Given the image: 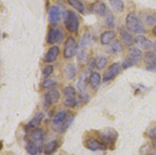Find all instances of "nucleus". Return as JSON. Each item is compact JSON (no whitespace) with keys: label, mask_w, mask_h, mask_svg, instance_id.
Wrapping results in <instances>:
<instances>
[{"label":"nucleus","mask_w":156,"mask_h":155,"mask_svg":"<svg viewBox=\"0 0 156 155\" xmlns=\"http://www.w3.org/2000/svg\"><path fill=\"white\" fill-rule=\"evenodd\" d=\"M126 26L129 31L134 33H142L145 32L141 21L134 13H129L126 18Z\"/></svg>","instance_id":"1"},{"label":"nucleus","mask_w":156,"mask_h":155,"mask_svg":"<svg viewBox=\"0 0 156 155\" xmlns=\"http://www.w3.org/2000/svg\"><path fill=\"white\" fill-rule=\"evenodd\" d=\"M98 136L107 146H114L118 137V132L112 128H105L98 131Z\"/></svg>","instance_id":"2"},{"label":"nucleus","mask_w":156,"mask_h":155,"mask_svg":"<svg viewBox=\"0 0 156 155\" xmlns=\"http://www.w3.org/2000/svg\"><path fill=\"white\" fill-rule=\"evenodd\" d=\"M142 58V52L139 48H131L128 51V56L122 62V68L128 69L129 67L139 63Z\"/></svg>","instance_id":"3"},{"label":"nucleus","mask_w":156,"mask_h":155,"mask_svg":"<svg viewBox=\"0 0 156 155\" xmlns=\"http://www.w3.org/2000/svg\"><path fill=\"white\" fill-rule=\"evenodd\" d=\"M65 24L69 31L72 33L77 32L79 28V19L77 16L73 11H67L65 15Z\"/></svg>","instance_id":"4"},{"label":"nucleus","mask_w":156,"mask_h":155,"mask_svg":"<svg viewBox=\"0 0 156 155\" xmlns=\"http://www.w3.org/2000/svg\"><path fill=\"white\" fill-rule=\"evenodd\" d=\"M76 41L73 37H69L66 39L65 44H64V51L63 55L65 58H71L76 53Z\"/></svg>","instance_id":"5"},{"label":"nucleus","mask_w":156,"mask_h":155,"mask_svg":"<svg viewBox=\"0 0 156 155\" xmlns=\"http://www.w3.org/2000/svg\"><path fill=\"white\" fill-rule=\"evenodd\" d=\"M85 146L88 150H92V151H97V150H105L107 149V145L102 141H100L98 139L90 138L86 140Z\"/></svg>","instance_id":"6"},{"label":"nucleus","mask_w":156,"mask_h":155,"mask_svg":"<svg viewBox=\"0 0 156 155\" xmlns=\"http://www.w3.org/2000/svg\"><path fill=\"white\" fill-rule=\"evenodd\" d=\"M120 72V65L119 63H113L108 67L106 72L104 74V81H109L111 79H114Z\"/></svg>","instance_id":"7"},{"label":"nucleus","mask_w":156,"mask_h":155,"mask_svg":"<svg viewBox=\"0 0 156 155\" xmlns=\"http://www.w3.org/2000/svg\"><path fill=\"white\" fill-rule=\"evenodd\" d=\"M63 38V35L60 30L58 29H50L48 33L47 41L50 44H54L55 43L60 42L61 40Z\"/></svg>","instance_id":"8"},{"label":"nucleus","mask_w":156,"mask_h":155,"mask_svg":"<svg viewBox=\"0 0 156 155\" xmlns=\"http://www.w3.org/2000/svg\"><path fill=\"white\" fill-rule=\"evenodd\" d=\"M61 17V12L57 5H51L48 12V18L52 24H56Z\"/></svg>","instance_id":"9"},{"label":"nucleus","mask_w":156,"mask_h":155,"mask_svg":"<svg viewBox=\"0 0 156 155\" xmlns=\"http://www.w3.org/2000/svg\"><path fill=\"white\" fill-rule=\"evenodd\" d=\"M31 140H33L34 143L38 146V149L40 152L42 150V140H43V132L40 129H35L31 132Z\"/></svg>","instance_id":"10"},{"label":"nucleus","mask_w":156,"mask_h":155,"mask_svg":"<svg viewBox=\"0 0 156 155\" xmlns=\"http://www.w3.org/2000/svg\"><path fill=\"white\" fill-rule=\"evenodd\" d=\"M134 42L137 45V47L143 48V49H148L152 46L151 41L143 35L136 36L135 37Z\"/></svg>","instance_id":"11"},{"label":"nucleus","mask_w":156,"mask_h":155,"mask_svg":"<svg viewBox=\"0 0 156 155\" xmlns=\"http://www.w3.org/2000/svg\"><path fill=\"white\" fill-rule=\"evenodd\" d=\"M91 9L96 14L99 16H105L107 12V6L105 3L101 1H97L94 2L91 5Z\"/></svg>","instance_id":"12"},{"label":"nucleus","mask_w":156,"mask_h":155,"mask_svg":"<svg viewBox=\"0 0 156 155\" xmlns=\"http://www.w3.org/2000/svg\"><path fill=\"white\" fill-rule=\"evenodd\" d=\"M59 53V48L57 46H53L51 47L47 52L46 55L44 57V62H54L56 59L57 56L58 55Z\"/></svg>","instance_id":"13"},{"label":"nucleus","mask_w":156,"mask_h":155,"mask_svg":"<svg viewBox=\"0 0 156 155\" xmlns=\"http://www.w3.org/2000/svg\"><path fill=\"white\" fill-rule=\"evenodd\" d=\"M66 116L67 115H66V112L65 111H61L56 113V114H55L53 118V125H52L53 129H55V128H57V127H58L60 125H62L64 121L67 118Z\"/></svg>","instance_id":"14"},{"label":"nucleus","mask_w":156,"mask_h":155,"mask_svg":"<svg viewBox=\"0 0 156 155\" xmlns=\"http://www.w3.org/2000/svg\"><path fill=\"white\" fill-rule=\"evenodd\" d=\"M90 41H91V37H90V33L88 31H85V33H83L82 38L79 41V44H78L77 46L78 51H83L90 44Z\"/></svg>","instance_id":"15"},{"label":"nucleus","mask_w":156,"mask_h":155,"mask_svg":"<svg viewBox=\"0 0 156 155\" xmlns=\"http://www.w3.org/2000/svg\"><path fill=\"white\" fill-rule=\"evenodd\" d=\"M115 37V33L114 30H106L101 34V42L102 44H108L113 41Z\"/></svg>","instance_id":"16"},{"label":"nucleus","mask_w":156,"mask_h":155,"mask_svg":"<svg viewBox=\"0 0 156 155\" xmlns=\"http://www.w3.org/2000/svg\"><path fill=\"white\" fill-rule=\"evenodd\" d=\"M120 36L122 40L123 41L124 44L127 46H132L134 43V41H133V38L132 37V35L126 29L122 28L120 30Z\"/></svg>","instance_id":"17"},{"label":"nucleus","mask_w":156,"mask_h":155,"mask_svg":"<svg viewBox=\"0 0 156 155\" xmlns=\"http://www.w3.org/2000/svg\"><path fill=\"white\" fill-rule=\"evenodd\" d=\"M73 119H74V116H73V114H70L69 117H67V118H66V119L64 121L63 123H62V125H60L58 127L55 128L54 130L57 131V132H66V131L69 128V126L71 125V124L73 123Z\"/></svg>","instance_id":"18"},{"label":"nucleus","mask_w":156,"mask_h":155,"mask_svg":"<svg viewBox=\"0 0 156 155\" xmlns=\"http://www.w3.org/2000/svg\"><path fill=\"white\" fill-rule=\"evenodd\" d=\"M86 83H87V75L86 73H83L80 77L77 83V87L81 93L83 97L87 98V94H86Z\"/></svg>","instance_id":"19"},{"label":"nucleus","mask_w":156,"mask_h":155,"mask_svg":"<svg viewBox=\"0 0 156 155\" xmlns=\"http://www.w3.org/2000/svg\"><path fill=\"white\" fill-rule=\"evenodd\" d=\"M101 82V75L98 72H94L89 76V83L92 88L95 89L99 86Z\"/></svg>","instance_id":"20"},{"label":"nucleus","mask_w":156,"mask_h":155,"mask_svg":"<svg viewBox=\"0 0 156 155\" xmlns=\"http://www.w3.org/2000/svg\"><path fill=\"white\" fill-rule=\"evenodd\" d=\"M26 150L30 155H36L37 153H40L38 146H37L34 141L31 139H28L26 144Z\"/></svg>","instance_id":"21"},{"label":"nucleus","mask_w":156,"mask_h":155,"mask_svg":"<svg viewBox=\"0 0 156 155\" xmlns=\"http://www.w3.org/2000/svg\"><path fill=\"white\" fill-rule=\"evenodd\" d=\"M58 148V142L56 140L50 141L49 143L45 144L44 146V153L46 155H51L57 150Z\"/></svg>","instance_id":"22"},{"label":"nucleus","mask_w":156,"mask_h":155,"mask_svg":"<svg viewBox=\"0 0 156 155\" xmlns=\"http://www.w3.org/2000/svg\"><path fill=\"white\" fill-rule=\"evenodd\" d=\"M110 5L114 11L121 12L124 9V3L122 0H108Z\"/></svg>","instance_id":"23"},{"label":"nucleus","mask_w":156,"mask_h":155,"mask_svg":"<svg viewBox=\"0 0 156 155\" xmlns=\"http://www.w3.org/2000/svg\"><path fill=\"white\" fill-rule=\"evenodd\" d=\"M44 118V114L43 113H39V114H36L35 116L33 118V119L30 120L29 123L27 125V127L28 128H34V127L38 126L42 119Z\"/></svg>","instance_id":"24"},{"label":"nucleus","mask_w":156,"mask_h":155,"mask_svg":"<svg viewBox=\"0 0 156 155\" xmlns=\"http://www.w3.org/2000/svg\"><path fill=\"white\" fill-rule=\"evenodd\" d=\"M65 75H66V78L69 80L73 79L76 76V69L72 64H68L66 67H65Z\"/></svg>","instance_id":"25"},{"label":"nucleus","mask_w":156,"mask_h":155,"mask_svg":"<svg viewBox=\"0 0 156 155\" xmlns=\"http://www.w3.org/2000/svg\"><path fill=\"white\" fill-rule=\"evenodd\" d=\"M67 2L73 9H76L81 13L84 12V5L80 0H67Z\"/></svg>","instance_id":"26"},{"label":"nucleus","mask_w":156,"mask_h":155,"mask_svg":"<svg viewBox=\"0 0 156 155\" xmlns=\"http://www.w3.org/2000/svg\"><path fill=\"white\" fill-rule=\"evenodd\" d=\"M144 61L148 65H156V54L153 52H147L144 56Z\"/></svg>","instance_id":"27"},{"label":"nucleus","mask_w":156,"mask_h":155,"mask_svg":"<svg viewBox=\"0 0 156 155\" xmlns=\"http://www.w3.org/2000/svg\"><path fill=\"white\" fill-rule=\"evenodd\" d=\"M63 94L66 98H72L76 97V90L73 86H66L63 90Z\"/></svg>","instance_id":"28"},{"label":"nucleus","mask_w":156,"mask_h":155,"mask_svg":"<svg viewBox=\"0 0 156 155\" xmlns=\"http://www.w3.org/2000/svg\"><path fill=\"white\" fill-rule=\"evenodd\" d=\"M107 64V58L104 56H100L96 60V68L99 70H101L105 67Z\"/></svg>","instance_id":"29"},{"label":"nucleus","mask_w":156,"mask_h":155,"mask_svg":"<svg viewBox=\"0 0 156 155\" xmlns=\"http://www.w3.org/2000/svg\"><path fill=\"white\" fill-rule=\"evenodd\" d=\"M49 93L50 97H51V100H52V103H57L59 100V97H60V95H59V93H58L57 90H50L48 92Z\"/></svg>","instance_id":"30"},{"label":"nucleus","mask_w":156,"mask_h":155,"mask_svg":"<svg viewBox=\"0 0 156 155\" xmlns=\"http://www.w3.org/2000/svg\"><path fill=\"white\" fill-rule=\"evenodd\" d=\"M122 48H123V47H122V43L119 41H114L113 44H112V51L115 53L119 52V51H122Z\"/></svg>","instance_id":"31"},{"label":"nucleus","mask_w":156,"mask_h":155,"mask_svg":"<svg viewBox=\"0 0 156 155\" xmlns=\"http://www.w3.org/2000/svg\"><path fill=\"white\" fill-rule=\"evenodd\" d=\"M76 97H72V98H66L64 101V104L68 107H74L76 105Z\"/></svg>","instance_id":"32"},{"label":"nucleus","mask_w":156,"mask_h":155,"mask_svg":"<svg viewBox=\"0 0 156 155\" xmlns=\"http://www.w3.org/2000/svg\"><path fill=\"white\" fill-rule=\"evenodd\" d=\"M52 72H53V66L51 65H47V66L44 69V70H43V75H44V77L48 78V76L52 73Z\"/></svg>","instance_id":"33"},{"label":"nucleus","mask_w":156,"mask_h":155,"mask_svg":"<svg viewBox=\"0 0 156 155\" xmlns=\"http://www.w3.org/2000/svg\"><path fill=\"white\" fill-rule=\"evenodd\" d=\"M55 85V81H53L52 79H45L42 83V86L44 88H51Z\"/></svg>","instance_id":"34"},{"label":"nucleus","mask_w":156,"mask_h":155,"mask_svg":"<svg viewBox=\"0 0 156 155\" xmlns=\"http://www.w3.org/2000/svg\"><path fill=\"white\" fill-rule=\"evenodd\" d=\"M147 136L151 139H156V125L151 127V129H149L148 132H147Z\"/></svg>","instance_id":"35"},{"label":"nucleus","mask_w":156,"mask_h":155,"mask_svg":"<svg viewBox=\"0 0 156 155\" xmlns=\"http://www.w3.org/2000/svg\"><path fill=\"white\" fill-rule=\"evenodd\" d=\"M51 104H53V103H52V100H51V97H50L49 93H48H48L45 94V96H44V105H45L46 107H49V106H51Z\"/></svg>","instance_id":"36"},{"label":"nucleus","mask_w":156,"mask_h":155,"mask_svg":"<svg viewBox=\"0 0 156 155\" xmlns=\"http://www.w3.org/2000/svg\"><path fill=\"white\" fill-rule=\"evenodd\" d=\"M106 24L108 25L109 27H113V26H114V24H115V23H114V18H113V16H112V14H109V16L107 17Z\"/></svg>","instance_id":"37"},{"label":"nucleus","mask_w":156,"mask_h":155,"mask_svg":"<svg viewBox=\"0 0 156 155\" xmlns=\"http://www.w3.org/2000/svg\"><path fill=\"white\" fill-rule=\"evenodd\" d=\"M78 58H79V60H80V61H82V62H83V61H85L86 59H87V54H86V52L84 51H79V54H78Z\"/></svg>","instance_id":"38"},{"label":"nucleus","mask_w":156,"mask_h":155,"mask_svg":"<svg viewBox=\"0 0 156 155\" xmlns=\"http://www.w3.org/2000/svg\"><path fill=\"white\" fill-rule=\"evenodd\" d=\"M94 65H96V61L94 58H90L88 61V68L90 71L94 69Z\"/></svg>","instance_id":"39"},{"label":"nucleus","mask_w":156,"mask_h":155,"mask_svg":"<svg viewBox=\"0 0 156 155\" xmlns=\"http://www.w3.org/2000/svg\"><path fill=\"white\" fill-rule=\"evenodd\" d=\"M155 21H156V18L154 17V16H149L147 18V23H148V24H150V25L153 24V23H154Z\"/></svg>","instance_id":"40"},{"label":"nucleus","mask_w":156,"mask_h":155,"mask_svg":"<svg viewBox=\"0 0 156 155\" xmlns=\"http://www.w3.org/2000/svg\"><path fill=\"white\" fill-rule=\"evenodd\" d=\"M147 69L151 72H156V65H149L147 67Z\"/></svg>","instance_id":"41"},{"label":"nucleus","mask_w":156,"mask_h":155,"mask_svg":"<svg viewBox=\"0 0 156 155\" xmlns=\"http://www.w3.org/2000/svg\"><path fill=\"white\" fill-rule=\"evenodd\" d=\"M152 32H153V33H154V35L156 36V26H154V28H153V30H152Z\"/></svg>","instance_id":"42"},{"label":"nucleus","mask_w":156,"mask_h":155,"mask_svg":"<svg viewBox=\"0 0 156 155\" xmlns=\"http://www.w3.org/2000/svg\"><path fill=\"white\" fill-rule=\"evenodd\" d=\"M153 148L154 150H156V140H154V143H153Z\"/></svg>","instance_id":"43"},{"label":"nucleus","mask_w":156,"mask_h":155,"mask_svg":"<svg viewBox=\"0 0 156 155\" xmlns=\"http://www.w3.org/2000/svg\"><path fill=\"white\" fill-rule=\"evenodd\" d=\"M153 48H154V51L156 52V41H155V42H154V44H153Z\"/></svg>","instance_id":"44"},{"label":"nucleus","mask_w":156,"mask_h":155,"mask_svg":"<svg viewBox=\"0 0 156 155\" xmlns=\"http://www.w3.org/2000/svg\"><path fill=\"white\" fill-rule=\"evenodd\" d=\"M148 155H156V153H150Z\"/></svg>","instance_id":"45"}]
</instances>
